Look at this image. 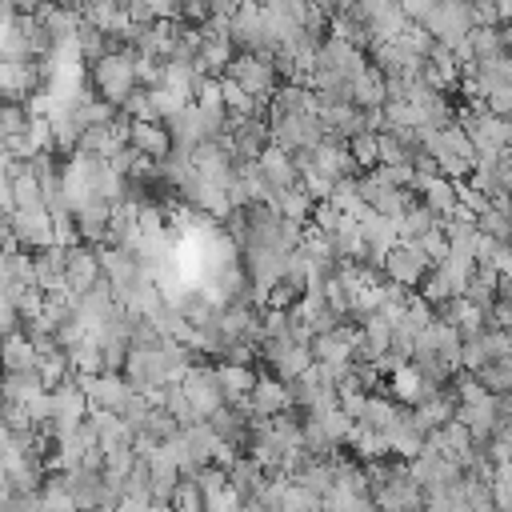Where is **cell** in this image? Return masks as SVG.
<instances>
[{
  "label": "cell",
  "instance_id": "cell-16",
  "mask_svg": "<svg viewBox=\"0 0 512 512\" xmlns=\"http://www.w3.org/2000/svg\"><path fill=\"white\" fill-rule=\"evenodd\" d=\"M288 408H292L288 404V384H280L276 376L260 372L256 376V388L248 396V420H272V416H280Z\"/></svg>",
  "mask_w": 512,
  "mask_h": 512
},
{
  "label": "cell",
  "instance_id": "cell-34",
  "mask_svg": "<svg viewBox=\"0 0 512 512\" xmlns=\"http://www.w3.org/2000/svg\"><path fill=\"white\" fill-rule=\"evenodd\" d=\"M160 88H168L172 96H180L184 104H192V88H196V72H192V64L164 60V80H160Z\"/></svg>",
  "mask_w": 512,
  "mask_h": 512
},
{
  "label": "cell",
  "instance_id": "cell-38",
  "mask_svg": "<svg viewBox=\"0 0 512 512\" xmlns=\"http://www.w3.org/2000/svg\"><path fill=\"white\" fill-rule=\"evenodd\" d=\"M444 392L456 400V404H480L488 392H484V384L472 376V372H452V380L444 384Z\"/></svg>",
  "mask_w": 512,
  "mask_h": 512
},
{
  "label": "cell",
  "instance_id": "cell-13",
  "mask_svg": "<svg viewBox=\"0 0 512 512\" xmlns=\"http://www.w3.org/2000/svg\"><path fill=\"white\" fill-rule=\"evenodd\" d=\"M100 280H104V272H100V252H96V248H88V244H76V248H68L64 284H68L72 300H76V296H84V292H92Z\"/></svg>",
  "mask_w": 512,
  "mask_h": 512
},
{
  "label": "cell",
  "instance_id": "cell-48",
  "mask_svg": "<svg viewBox=\"0 0 512 512\" xmlns=\"http://www.w3.org/2000/svg\"><path fill=\"white\" fill-rule=\"evenodd\" d=\"M148 96H152V108H156V116H160V120H172L180 108H188V104H184L180 96H172L168 88H152Z\"/></svg>",
  "mask_w": 512,
  "mask_h": 512
},
{
  "label": "cell",
  "instance_id": "cell-46",
  "mask_svg": "<svg viewBox=\"0 0 512 512\" xmlns=\"http://www.w3.org/2000/svg\"><path fill=\"white\" fill-rule=\"evenodd\" d=\"M396 40H400V44H404L408 52H416V56H424V60H428V52L436 48V40L428 36V28H424V24H404V32H400Z\"/></svg>",
  "mask_w": 512,
  "mask_h": 512
},
{
  "label": "cell",
  "instance_id": "cell-45",
  "mask_svg": "<svg viewBox=\"0 0 512 512\" xmlns=\"http://www.w3.org/2000/svg\"><path fill=\"white\" fill-rule=\"evenodd\" d=\"M416 244H420V252L428 256V264H432V268H440V264L448 260V248H452V244H448V236H444L440 228H428Z\"/></svg>",
  "mask_w": 512,
  "mask_h": 512
},
{
  "label": "cell",
  "instance_id": "cell-18",
  "mask_svg": "<svg viewBox=\"0 0 512 512\" xmlns=\"http://www.w3.org/2000/svg\"><path fill=\"white\" fill-rule=\"evenodd\" d=\"M128 148L152 164H164L172 156V136L164 124H128Z\"/></svg>",
  "mask_w": 512,
  "mask_h": 512
},
{
  "label": "cell",
  "instance_id": "cell-19",
  "mask_svg": "<svg viewBox=\"0 0 512 512\" xmlns=\"http://www.w3.org/2000/svg\"><path fill=\"white\" fill-rule=\"evenodd\" d=\"M312 164L328 176V180H352V176H360L356 172V164H352V156H348V144L344 140H336V136H324L316 148H312Z\"/></svg>",
  "mask_w": 512,
  "mask_h": 512
},
{
  "label": "cell",
  "instance_id": "cell-4",
  "mask_svg": "<svg viewBox=\"0 0 512 512\" xmlns=\"http://www.w3.org/2000/svg\"><path fill=\"white\" fill-rule=\"evenodd\" d=\"M380 272H384L388 284H396V288H404V292H416V288L424 284V276L432 272V264H428V256L420 252V244L408 240V244H396V248L380 260Z\"/></svg>",
  "mask_w": 512,
  "mask_h": 512
},
{
  "label": "cell",
  "instance_id": "cell-42",
  "mask_svg": "<svg viewBox=\"0 0 512 512\" xmlns=\"http://www.w3.org/2000/svg\"><path fill=\"white\" fill-rule=\"evenodd\" d=\"M168 508H172V512H204V492H200V484H196L192 476H180V484H176Z\"/></svg>",
  "mask_w": 512,
  "mask_h": 512
},
{
  "label": "cell",
  "instance_id": "cell-14",
  "mask_svg": "<svg viewBox=\"0 0 512 512\" xmlns=\"http://www.w3.org/2000/svg\"><path fill=\"white\" fill-rule=\"evenodd\" d=\"M356 340H360V328L352 320H344L336 332L312 336V344H308L312 364H352V344Z\"/></svg>",
  "mask_w": 512,
  "mask_h": 512
},
{
  "label": "cell",
  "instance_id": "cell-3",
  "mask_svg": "<svg viewBox=\"0 0 512 512\" xmlns=\"http://www.w3.org/2000/svg\"><path fill=\"white\" fill-rule=\"evenodd\" d=\"M424 28H428V36H432L436 44H444L448 52H456V48L468 40V32H472L468 4H464V0H436V4H432V16L424 20Z\"/></svg>",
  "mask_w": 512,
  "mask_h": 512
},
{
  "label": "cell",
  "instance_id": "cell-52",
  "mask_svg": "<svg viewBox=\"0 0 512 512\" xmlns=\"http://www.w3.org/2000/svg\"><path fill=\"white\" fill-rule=\"evenodd\" d=\"M16 24V4L12 0H0V32H8Z\"/></svg>",
  "mask_w": 512,
  "mask_h": 512
},
{
  "label": "cell",
  "instance_id": "cell-39",
  "mask_svg": "<svg viewBox=\"0 0 512 512\" xmlns=\"http://www.w3.org/2000/svg\"><path fill=\"white\" fill-rule=\"evenodd\" d=\"M160 408H164L180 428L196 424V412H192V404H188V396H184V384H164V400H160Z\"/></svg>",
  "mask_w": 512,
  "mask_h": 512
},
{
  "label": "cell",
  "instance_id": "cell-7",
  "mask_svg": "<svg viewBox=\"0 0 512 512\" xmlns=\"http://www.w3.org/2000/svg\"><path fill=\"white\" fill-rule=\"evenodd\" d=\"M352 12H356V20L364 24V32H368V40H372V48L376 44H392L400 32H404V12H400V4H392V0H368V4H352Z\"/></svg>",
  "mask_w": 512,
  "mask_h": 512
},
{
  "label": "cell",
  "instance_id": "cell-9",
  "mask_svg": "<svg viewBox=\"0 0 512 512\" xmlns=\"http://www.w3.org/2000/svg\"><path fill=\"white\" fill-rule=\"evenodd\" d=\"M76 388L88 396V408H104V412H116L136 396L132 384L120 376V372H100V376H76Z\"/></svg>",
  "mask_w": 512,
  "mask_h": 512
},
{
  "label": "cell",
  "instance_id": "cell-12",
  "mask_svg": "<svg viewBox=\"0 0 512 512\" xmlns=\"http://www.w3.org/2000/svg\"><path fill=\"white\" fill-rule=\"evenodd\" d=\"M228 152L236 164H256L260 152L268 148V124L264 120H232L228 116Z\"/></svg>",
  "mask_w": 512,
  "mask_h": 512
},
{
  "label": "cell",
  "instance_id": "cell-29",
  "mask_svg": "<svg viewBox=\"0 0 512 512\" xmlns=\"http://www.w3.org/2000/svg\"><path fill=\"white\" fill-rule=\"evenodd\" d=\"M180 432H184V440H188V452H192L196 468L212 464V452L220 448V436L208 428V420H196V424H188V428H180Z\"/></svg>",
  "mask_w": 512,
  "mask_h": 512
},
{
  "label": "cell",
  "instance_id": "cell-24",
  "mask_svg": "<svg viewBox=\"0 0 512 512\" xmlns=\"http://www.w3.org/2000/svg\"><path fill=\"white\" fill-rule=\"evenodd\" d=\"M0 360H4V372H36V364H40V356L24 332H12L0 340Z\"/></svg>",
  "mask_w": 512,
  "mask_h": 512
},
{
  "label": "cell",
  "instance_id": "cell-23",
  "mask_svg": "<svg viewBox=\"0 0 512 512\" xmlns=\"http://www.w3.org/2000/svg\"><path fill=\"white\" fill-rule=\"evenodd\" d=\"M388 104V92H384V76L368 64L356 80H352V108H360V112H380Z\"/></svg>",
  "mask_w": 512,
  "mask_h": 512
},
{
  "label": "cell",
  "instance_id": "cell-1",
  "mask_svg": "<svg viewBox=\"0 0 512 512\" xmlns=\"http://www.w3.org/2000/svg\"><path fill=\"white\" fill-rule=\"evenodd\" d=\"M132 60H136V52L124 48V52H108V56H100L96 64H88V68H84V84H88V92L100 96L104 104L120 108V104L136 92Z\"/></svg>",
  "mask_w": 512,
  "mask_h": 512
},
{
  "label": "cell",
  "instance_id": "cell-40",
  "mask_svg": "<svg viewBox=\"0 0 512 512\" xmlns=\"http://www.w3.org/2000/svg\"><path fill=\"white\" fill-rule=\"evenodd\" d=\"M476 232H484L496 244H512V216H500L496 208H484L476 216Z\"/></svg>",
  "mask_w": 512,
  "mask_h": 512
},
{
  "label": "cell",
  "instance_id": "cell-41",
  "mask_svg": "<svg viewBox=\"0 0 512 512\" xmlns=\"http://www.w3.org/2000/svg\"><path fill=\"white\" fill-rule=\"evenodd\" d=\"M176 432H180V424H176L164 408H152V412H148V420H144V428H140L136 436H148L152 444H164V440H172Z\"/></svg>",
  "mask_w": 512,
  "mask_h": 512
},
{
  "label": "cell",
  "instance_id": "cell-20",
  "mask_svg": "<svg viewBox=\"0 0 512 512\" xmlns=\"http://www.w3.org/2000/svg\"><path fill=\"white\" fill-rule=\"evenodd\" d=\"M432 392H440V388L424 384V376H420L412 364H404V368H396V372L388 376V400L400 404V408H416V404L428 400Z\"/></svg>",
  "mask_w": 512,
  "mask_h": 512
},
{
  "label": "cell",
  "instance_id": "cell-43",
  "mask_svg": "<svg viewBox=\"0 0 512 512\" xmlns=\"http://www.w3.org/2000/svg\"><path fill=\"white\" fill-rule=\"evenodd\" d=\"M372 176H376V184H384V188H396V192H404V188H416V172H412L408 164H380V168H372Z\"/></svg>",
  "mask_w": 512,
  "mask_h": 512
},
{
  "label": "cell",
  "instance_id": "cell-33",
  "mask_svg": "<svg viewBox=\"0 0 512 512\" xmlns=\"http://www.w3.org/2000/svg\"><path fill=\"white\" fill-rule=\"evenodd\" d=\"M40 508L44 512H76L72 496H68V484H64V472H48L44 484H40Z\"/></svg>",
  "mask_w": 512,
  "mask_h": 512
},
{
  "label": "cell",
  "instance_id": "cell-47",
  "mask_svg": "<svg viewBox=\"0 0 512 512\" xmlns=\"http://www.w3.org/2000/svg\"><path fill=\"white\" fill-rule=\"evenodd\" d=\"M132 72H136V88H144V92L160 88V80H164V64L160 60H148V56H136L132 60Z\"/></svg>",
  "mask_w": 512,
  "mask_h": 512
},
{
  "label": "cell",
  "instance_id": "cell-22",
  "mask_svg": "<svg viewBox=\"0 0 512 512\" xmlns=\"http://www.w3.org/2000/svg\"><path fill=\"white\" fill-rule=\"evenodd\" d=\"M256 168H260V176H264V184H268L272 192H284V188L300 184V180H296V164H292V156H288V152H280L276 144H268V148L260 152Z\"/></svg>",
  "mask_w": 512,
  "mask_h": 512
},
{
  "label": "cell",
  "instance_id": "cell-56",
  "mask_svg": "<svg viewBox=\"0 0 512 512\" xmlns=\"http://www.w3.org/2000/svg\"><path fill=\"white\" fill-rule=\"evenodd\" d=\"M0 372H4V360H0Z\"/></svg>",
  "mask_w": 512,
  "mask_h": 512
},
{
  "label": "cell",
  "instance_id": "cell-6",
  "mask_svg": "<svg viewBox=\"0 0 512 512\" xmlns=\"http://www.w3.org/2000/svg\"><path fill=\"white\" fill-rule=\"evenodd\" d=\"M180 384H184V396H188L196 420H208L224 408V388L216 380V364H192Z\"/></svg>",
  "mask_w": 512,
  "mask_h": 512
},
{
  "label": "cell",
  "instance_id": "cell-53",
  "mask_svg": "<svg viewBox=\"0 0 512 512\" xmlns=\"http://www.w3.org/2000/svg\"><path fill=\"white\" fill-rule=\"evenodd\" d=\"M496 416H500V420H512V392L496 396Z\"/></svg>",
  "mask_w": 512,
  "mask_h": 512
},
{
  "label": "cell",
  "instance_id": "cell-54",
  "mask_svg": "<svg viewBox=\"0 0 512 512\" xmlns=\"http://www.w3.org/2000/svg\"><path fill=\"white\" fill-rule=\"evenodd\" d=\"M496 300H512V280H500L496 284Z\"/></svg>",
  "mask_w": 512,
  "mask_h": 512
},
{
  "label": "cell",
  "instance_id": "cell-25",
  "mask_svg": "<svg viewBox=\"0 0 512 512\" xmlns=\"http://www.w3.org/2000/svg\"><path fill=\"white\" fill-rule=\"evenodd\" d=\"M416 196H420V204H424L432 216H448V212L456 208V192H452V184H448L444 176L416 180Z\"/></svg>",
  "mask_w": 512,
  "mask_h": 512
},
{
  "label": "cell",
  "instance_id": "cell-32",
  "mask_svg": "<svg viewBox=\"0 0 512 512\" xmlns=\"http://www.w3.org/2000/svg\"><path fill=\"white\" fill-rule=\"evenodd\" d=\"M68 364H72V376H100L104 372V356H100V344L88 336L80 340L76 348H68Z\"/></svg>",
  "mask_w": 512,
  "mask_h": 512
},
{
  "label": "cell",
  "instance_id": "cell-28",
  "mask_svg": "<svg viewBox=\"0 0 512 512\" xmlns=\"http://www.w3.org/2000/svg\"><path fill=\"white\" fill-rule=\"evenodd\" d=\"M400 404H392L388 396H368V408H364V428H372V432H380V436H388L396 424H400Z\"/></svg>",
  "mask_w": 512,
  "mask_h": 512
},
{
  "label": "cell",
  "instance_id": "cell-26",
  "mask_svg": "<svg viewBox=\"0 0 512 512\" xmlns=\"http://www.w3.org/2000/svg\"><path fill=\"white\" fill-rule=\"evenodd\" d=\"M36 392H48L36 372H0V400L4 404H24Z\"/></svg>",
  "mask_w": 512,
  "mask_h": 512
},
{
  "label": "cell",
  "instance_id": "cell-17",
  "mask_svg": "<svg viewBox=\"0 0 512 512\" xmlns=\"http://www.w3.org/2000/svg\"><path fill=\"white\" fill-rule=\"evenodd\" d=\"M452 420L468 428V436H472V444H476V448H484V444H488V436H492V432H496V424H500V416H496V396H484L480 404H456Z\"/></svg>",
  "mask_w": 512,
  "mask_h": 512
},
{
  "label": "cell",
  "instance_id": "cell-8",
  "mask_svg": "<svg viewBox=\"0 0 512 512\" xmlns=\"http://www.w3.org/2000/svg\"><path fill=\"white\" fill-rule=\"evenodd\" d=\"M88 420V396L76 388V380L72 384H60L56 392H52V420L44 424L52 436H56V444L64 440V436H72L80 424Z\"/></svg>",
  "mask_w": 512,
  "mask_h": 512
},
{
  "label": "cell",
  "instance_id": "cell-30",
  "mask_svg": "<svg viewBox=\"0 0 512 512\" xmlns=\"http://www.w3.org/2000/svg\"><path fill=\"white\" fill-rule=\"evenodd\" d=\"M356 328H360V340H364V348H368V352H372L376 360H380V356H384V352L392 348V324H388V320H384L380 312L364 316V320H360Z\"/></svg>",
  "mask_w": 512,
  "mask_h": 512
},
{
  "label": "cell",
  "instance_id": "cell-21",
  "mask_svg": "<svg viewBox=\"0 0 512 512\" xmlns=\"http://www.w3.org/2000/svg\"><path fill=\"white\" fill-rule=\"evenodd\" d=\"M264 484H268V472H264L252 456H240V460L228 468V488H232L244 504H256L260 492H264Z\"/></svg>",
  "mask_w": 512,
  "mask_h": 512
},
{
  "label": "cell",
  "instance_id": "cell-10",
  "mask_svg": "<svg viewBox=\"0 0 512 512\" xmlns=\"http://www.w3.org/2000/svg\"><path fill=\"white\" fill-rule=\"evenodd\" d=\"M8 228H12V240L20 252H44L56 244V228H52V216L40 208V212H12L8 216Z\"/></svg>",
  "mask_w": 512,
  "mask_h": 512
},
{
  "label": "cell",
  "instance_id": "cell-36",
  "mask_svg": "<svg viewBox=\"0 0 512 512\" xmlns=\"http://www.w3.org/2000/svg\"><path fill=\"white\" fill-rule=\"evenodd\" d=\"M468 48H472L476 64H484V60L504 56V36H500V28H472L468 32Z\"/></svg>",
  "mask_w": 512,
  "mask_h": 512
},
{
  "label": "cell",
  "instance_id": "cell-2",
  "mask_svg": "<svg viewBox=\"0 0 512 512\" xmlns=\"http://www.w3.org/2000/svg\"><path fill=\"white\" fill-rule=\"evenodd\" d=\"M260 364H264V372L276 376L280 384H292V380H300V376L312 368V352H308V344H296L292 336L260 340Z\"/></svg>",
  "mask_w": 512,
  "mask_h": 512
},
{
  "label": "cell",
  "instance_id": "cell-44",
  "mask_svg": "<svg viewBox=\"0 0 512 512\" xmlns=\"http://www.w3.org/2000/svg\"><path fill=\"white\" fill-rule=\"evenodd\" d=\"M304 296V284H292V280H276L272 288H268V300H264V308H276V312H288L296 300Z\"/></svg>",
  "mask_w": 512,
  "mask_h": 512
},
{
  "label": "cell",
  "instance_id": "cell-31",
  "mask_svg": "<svg viewBox=\"0 0 512 512\" xmlns=\"http://www.w3.org/2000/svg\"><path fill=\"white\" fill-rule=\"evenodd\" d=\"M348 156H352V164H356L360 176L372 172V168H380V140H376V132H356L348 140Z\"/></svg>",
  "mask_w": 512,
  "mask_h": 512
},
{
  "label": "cell",
  "instance_id": "cell-51",
  "mask_svg": "<svg viewBox=\"0 0 512 512\" xmlns=\"http://www.w3.org/2000/svg\"><path fill=\"white\" fill-rule=\"evenodd\" d=\"M412 172H416V180H432V176H440V164H436L428 152H416V160H412Z\"/></svg>",
  "mask_w": 512,
  "mask_h": 512
},
{
  "label": "cell",
  "instance_id": "cell-5",
  "mask_svg": "<svg viewBox=\"0 0 512 512\" xmlns=\"http://www.w3.org/2000/svg\"><path fill=\"white\" fill-rule=\"evenodd\" d=\"M224 76H228V80H236V84H240V88H244L252 100H272V92L280 88L272 60H264V56H252V52H236Z\"/></svg>",
  "mask_w": 512,
  "mask_h": 512
},
{
  "label": "cell",
  "instance_id": "cell-11",
  "mask_svg": "<svg viewBox=\"0 0 512 512\" xmlns=\"http://www.w3.org/2000/svg\"><path fill=\"white\" fill-rule=\"evenodd\" d=\"M228 40H232V52H252V56L264 52V12H260V4H236L232 20H228Z\"/></svg>",
  "mask_w": 512,
  "mask_h": 512
},
{
  "label": "cell",
  "instance_id": "cell-37",
  "mask_svg": "<svg viewBox=\"0 0 512 512\" xmlns=\"http://www.w3.org/2000/svg\"><path fill=\"white\" fill-rule=\"evenodd\" d=\"M476 380L484 384L488 396H504V392H512V360H492V364H484V368L476 372Z\"/></svg>",
  "mask_w": 512,
  "mask_h": 512
},
{
  "label": "cell",
  "instance_id": "cell-55",
  "mask_svg": "<svg viewBox=\"0 0 512 512\" xmlns=\"http://www.w3.org/2000/svg\"><path fill=\"white\" fill-rule=\"evenodd\" d=\"M504 360H512V340H508V356H504Z\"/></svg>",
  "mask_w": 512,
  "mask_h": 512
},
{
  "label": "cell",
  "instance_id": "cell-35",
  "mask_svg": "<svg viewBox=\"0 0 512 512\" xmlns=\"http://www.w3.org/2000/svg\"><path fill=\"white\" fill-rule=\"evenodd\" d=\"M428 228H436V216L416 200L400 220H396V236H400V244H408V240H420Z\"/></svg>",
  "mask_w": 512,
  "mask_h": 512
},
{
  "label": "cell",
  "instance_id": "cell-57",
  "mask_svg": "<svg viewBox=\"0 0 512 512\" xmlns=\"http://www.w3.org/2000/svg\"><path fill=\"white\" fill-rule=\"evenodd\" d=\"M0 404H4V400H0Z\"/></svg>",
  "mask_w": 512,
  "mask_h": 512
},
{
  "label": "cell",
  "instance_id": "cell-49",
  "mask_svg": "<svg viewBox=\"0 0 512 512\" xmlns=\"http://www.w3.org/2000/svg\"><path fill=\"white\" fill-rule=\"evenodd\" d=\"M492 176H496L500 192H512V148H500V156L492 164Z\"/></svg>",
  "mask_w": 512,
  "mask_h": 512
},
{
  "label": "cell",
  "instance_id": "cell-15",
  "mask_svg": "<svg viewBox=\"0 0 512 512\" xmlns=\"http://www.w3.org/2000/svg\"><path fill=\"white\" fill-rule=\"evenodd\" d=\"M100 252V272H104V284L112 288V296L120 300L136 280H140V260L124 248H96Z\"/></svg>",
  "mask_w": 512,
  "mask_h": 512
},
{
  "label": "cell",
  "instance_id": "cell-27",
  "mask_svg": "<svg viewBox=\"0 0 512 512\" xmlns=\"http://www.w3.org/2000/svg\"><path fill=\"white\" fill-rule=\"evenodd\" d=\"M272 208H276L284 220H292V224H308V216H312V196H308L300 184H292V188H284V192H272Z\"/></svg>",
  "mask_w": 512,
  "mask_h": 512
},
{
  "label": "cell",
  "instance_id": "cell-50",
  "mask_svg": "<svg viewBox=\"0 0 512 512\" xmlns=\"http://www.w3.org/2000/svg\"><path fill=\"white\" fill-rule=\"evenodd\" d=\"M500 280H512V244H496V252H492V264H488Z\"/></svg>",
  "mask_w": 512,
  "mask_h": 512
}]
</instances>
